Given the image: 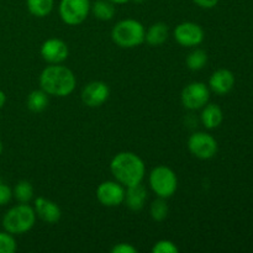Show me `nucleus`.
<instances>
[{"instance_id":"nucleus-20","label":"nucleus","mask_w":253,"mask_h":253,"mask_svg":"<svg viewBox=\"0 0 253 253\" xmlns=\"http://www.w3.org/2000/svg\"><path fill=\"white\" fill-rule=\"evenodd\" d=\"M27 10L36 17H46L52 12L54 0H26Z\"/></svg>"},{"instance_id":"nucleus-5","label":"nucleus","mask_w":253,"mask_h":253,"mask_svg":"<svg viewBox=\"0 0 253 253\" xmlns=\"http://www.w3.org/2000/svg\"><path fill=\"white\" fill-rule=\"evenodd\" d=\"M148 184L158 198L169 199L178 189V177L172 168L161 165L151 170Z\"/></svg>"},{"instance_id":"nucleus-18","label":"nucleus","mask_w":253,"mask_h":253,"mask_svg":"<svg viewBox=\"0 0 253 253\" xmlns=\"http://www.w3.org/2000/svg\"><path fill=\"white\" fill-rule=\"evenodd\" d=\"M49 104V95L44 90L40 89H35L31 93L27 95L26 99V106L30 111L35 114L42 113L47 109Z\"/></svg>"},{"instance_id":"nucleus-9","label":"nucleus","mask_w":253,"mask_h":253,"mask_svg":"<svg viewBox=\"0 0 253 253\" xmlns=\"http://www.w3.org/2000/svg\"><path fill=\"white\" fill-rule=\"evenodd\" d=\"M173 37L178 44L188 48H194L203 43L205 32L199 24L193 21H184L177 25L173 31Z\"/></svg>"},{"instance_id":"nucleus-4","label":"nucleus","mask_w":253,"mask_h":253,"mask_svg":"<svg viewBox=\"0 0 253 253\" xmlns=\"http://www.w3.org/2000/svg\"><path fill=\"white\" fill-rule=\"evenodd\" d=\"M146 29L138 20L124 19L111 30V39L121 48H135L145 42Z\"/></svg>"},{"instance_id":"nucleus-7","label":"nucleus","mask_w":253,"mask_h":253,"mask_svg":"<svg viewBox=\"0 0 253 253\" xmlns=\"http://www.w3.org/2000/svg\"><path fill=\"white\" fill-rule=\"evenodd\" d=\"M217 148V141L208 132L198 131L188 138V150L198 160H211L216 156Z\"/></svg>"},{"instance_id":"nucleus-27","label":"nucleus","mask_w":253,"mask_h":253,"mask_svg":"<svg viewBox=\"0 0 253 253\" xmlns=\"http://www.w3.org/2000/svg\"><path fill=\"white\" fill-rule=\"evenodd\" d=\"M111 253H137V249L127 242H120L111 249Z\"/></svg>"},{"instance_id":"nucleus-25","label":"nucleus","mask_w":253,"mask_h":253,"mask_svg":"<svg viewBox=\"0 0 253 253\" xmlns=\"http://www.w3.org/2000/svg\"><path fill=\"white\" fill-rule=\"evenodd\" d=\"M153 253H178L179 249L170 240H160L152 247Z\"/></svg>"},{"instance_id":"nucleus-19","label":"nucleus","mask_w":253,"mask_h":253,"mask_svg":"<svg viewBox=\"0 0 253 253\" xmlns=\"http://www.w3.org/2000/svg\"><path fill=\"white\" fill-rule=\"evenodd\" d=\"M90 11L100 21H110L116 14L115 4L109 0H96L90 6Z\"/></svg>"},{"instance_id":"nucleus-13","label":"nucleus","mask_w":253,"mask_h":253,"mask_svg":"<svg viewBox=\"0 0 253 253\" xmlns=\"http://www.w3.org/2000/svg\"><path fill=\"white\" fill-rule=\"evenodd\" d=\"M34 210L36 216L44 224L54 225L61 220L62 210L57 203L47 199L44 197H39L34 202Z\"/></svg>"},{"instance_id":"nucleus-21","label":"nucleus","mask_w":253,"mask_h":253,"mask_svg":"<svg viewBox=\"0 0 253 253\" xmlns=\"http://www.w3.org/2000/svg\"><path fill=\"white\" fill-rule=\"evenodd\" d=\"M208 63V53L202 48H198L194 47L193 51L189 52V54L187 56L185 59V64H187L188 68L193 72L202 71Z\"/></svg>"},{"instance_id":"nucleus-32","label":"nucleus","mask_w":253,"mask_h":253,"mask_svg":"<svg viewBox=\"0 0 253 253\" xmlns=\"http://www.w3.org/2000/svg\"><path fill=\"white\" fill-rule=\"evenodd\" d=\"M133 1H135V2H138V4H141V2L146 1V0H133Z\"/></svg>"},{"instance_id":"nucleus-6","label":"nucleus","mask_w":253,"mask_h":253,"mask_svg":"<svg viewBox=\"0 0 253 253\" xmlns=\"http://www.w3.org/2000/svg\"><path fill=\"white\" fill-rule=\"evenodd\" d=\"M90 0H61L58 11L62 21L69 26L84 22L90 12Z\"/></svg>"},{"instance_id":"nucleus-23","label":"nucleus","mask_w":253,"mask_h":253,"mask_svg":"<svg viewBox=\"0 0 253 253\" xmlns=\"http://www.w3.org/2000/svg\"><path fill=\"white\" fill-rule=\"evenodd\" d=\"M168 214H169V208H168L167 199L157 197V199H155L151 203L150 215L153 221L162 222L163 220L167 219Z\"/></svg>"},{"instance_id":"nucleus-26","label":"nucleus","mask_w":253,"mask_h":253,"mask_svg":"<svg viewBox=\"0 0 253 253\" xmlns=\"http://www.w3.org/2000/svg\"><path fill=\"white\" fill-rule=\"evenodd\" d=\"M12 199V189L5 183L0 182V207H5Z\"/></svg>"},{"instance_id":"nucleus-14","label":"nucleus","mask_w":253,"mask_h":253,"mask_svg":"<svg viewBox=\"0 0 253 253\" xmlns=\"http://www.w3.org/2000/svg\"><path fill=\"white\" fill-rule=\"evenodd\" d=\"M235 85V76L230 69L221 68L215 71L209 79L210 91L217 95H225L230 93Z\"/></svg>"},{"instance_id":"nucleus-16","label":"nucleus","mask_w":253,"mask_h":253,"mask_svg":"<svg viewBox=\"0 0 253 253\" xmlns=\"http://www.w3.org/2000/svg\"><path fill=\"white\" fill-rule=\"evenodd\" d=\"M224 120V113L221 108L216 104H209L203 106L202 113H200V121L208 130H214L219 127Z\"/></svg>"},{"instance_id":"nucleus-30","label":"nucleus","mask_w":253,"mask_h":253,"mask_svg":"<svg viewBox=\"0 0 253 253\" xmlns=\"http://www.w3.org/2000/svg\"><path fill=\"white\" fill-rule=\"evenodd\" d=\"M109 1L114 2L115 5H121V4H126V2L130 1V0H109Z\"/></svg>"},{"instance_id":"nucleus-1","label":"nucleus","mask_w":253,"mask_h":253,"mask_svg":"<svg viewBox=\"0 0 253 253\" xmlns=\"http://www.w3.org/2000/svg\"><path fill=\"white\" fill-rule=\"evenodd\" d=\"M110 172L114 179L125 188L141 184L146 175V165L142 158L135 152L124 151L113 157Z\"/></svg>"},{"instance_id":"nucleus-2","label":"nucleus","mask_w":253,"mask_h":253,"mask_svg":"<svg viewBox=\"0 0 253 253\" xmlns=\"http://www.w3.org/2000/svg\"><path fill=\"white\" fill-rule=\"evenodd\" d=\"M40 88L49 96L66 98L77 86L76 74L63 64H49L41 72L39 78Z\"/></svg>"},{"instance_id":"nucleus-17","label":"nucleus","mask_w":253,"mask_h":253,"mask_svg":"<svg viewBox=\"0 0 253 253\" xmlns=\"http://www.w3.org/2000/svg\"><path fill=\"white\" fill-rule=\"evenodd\" d=\"M169 37V29L166 22L158 21L151 25L146 30L145 42L151 47H160L165 43Z\"/></svg>"},{"instance_id":"nucleus-12","label":"nucleus","mask_w":253,"mask_h":253,"mask_svg":"<svg viewBox=\"0 0 253 253\" xmlns=\"http://www.w3.org/2000/svg\"><path fill=\"white\" fill-rule=\"evenodd\" d=\"M41 57L48 64H61L68 58L69 47L63 40L51 37L41 44Z\"/></svg>"},{"instance_id":"nucleus-11","label":"nucleus","mask_w":253,"mask_h":253,"mask_svg":"<svg viewBox=\"0 0 253 253\" xmlns=\"http://www.w3.org/2000/svg\"><path fill=\"white\" fill-rule=\"evenodd\" d=\"M110 96V88L105 82L93 81L82 89V103L88 108H99L108 101Z\"/></svg>"},{"instance_id":"nucleus-29","label":"nucleus","mask_w":253,"mask_h":253,"mask_svg":"<svg viewBox=\"0 0 253 253\" xmlns=\"http://www.w3.org/2000/svg\"><path fill=\"white\" fill-rule=\"evenodd\" d=\"M6 94L4 93L2 90H0V109H2L5 106V104H6Z\"/></svg>"},{"instance_id":"nucleus-31","label":"nucleus","mask_w":253,"mask_h":253,"mask_svg":"<svg viewBox=\"0 0 253 253\" xmlns=\"http://www.w3.org/2000/svg\"><path fill=\"white\" fill-rule=\"evenodd\" d=\"M1 153H2V142L1 140H0V156H1Z\"/></svg>"},{"instance_id":"nucleus-15","label":"nucleus","mask_w":253,"mask_h":253,"mask_svg":"<svg viewBox=\"0 0 253 253\" xmlns=\"http://www.w3.org/2000/svg\"><path fill=\"white\" fill-rule=\"evenodd\" d=\"M146 200H147V190L143 187L142 183L126 188L124 204H126V207L130 210H132V211L142 210L146 204Z\"/></svg>"},{"instance_id":"nucleus-8","label":"nucleus","mask_w":253,"mask_h":253,"mask_svg":"<svg viewBox=\"0 0 253 253\" xmlns=\"http://www.w3.org/2000/svg\"><path fill=\"white\" fill-rule=\"evenodd\" d=\"M210 89L203 82H192L183 88L180 94L182 105L188 110H200L209 103Z\"/></svg>"},{"instance_id":"nucleus-10","label":"nucleus","mask_w":253,"mask_h":253,"mask_svg":"<svg viewBox=\"0 0 253 253\" xmlns=\"http://www.w3.org/2000/svg\"><path fill=\"white\" fill-rule=\"evenodd\" d=\"M126 188L119 182L114 180H105L100 183L96 188V199L103 207L118 208L124 204L125 200Z\"/></svg>"},{"instance_id":"nucleus-24","label":"nucleus","mask_w":253,"mask_h":253,"mask_svg":"<svg viewBox=\"0 0 253 253\" xmlns=\"http://www.w3.org/2000/svg\"><path fill=\"white\" fill-rule=\"evenodd\" d=\"M17 249L14 235L7 231H0V253H14Z\"/></svg>"},{"instance_id":"nucleus-22","label":"nucleus","mask_w":253,"mask_h":253,"mask_svg":"<svg viewBox=\"0 0 253 253\" xmlns=\"http://www.w3.org/2000/svg\"><path fill=\"white\" fill-rule=\"evenodd\" d=\"M35 190L29 180H20L12 189V198L17 203H30L34 199Z\"/></svg>"},{"instance_id":"nucleus-28","label":"nucleus","mask_w":253,"mask_h":253,"mask_svg":"<svg viewBox=\"0 0 253 253\" xmlns=\"http://www.w3.org/2000/svg\"><path fill=\"white\" fill-rule=\"evenodd\" d=\"M193 2L202 9H212L216 6L219 0H193Z\"/></svg>"},{"instance_id":"nucleus-3","label":"nucleus","mask_w":253,"mask_h":253,"mask_svg":"<svg viewBox=\"0 0 253 253\" xmlns=\"http://www.w3.org/2000/svg\"><path fill=\"white\" fill-rule=\"evenodd\" d=\"M36 212L29 203H19L10 208L1 220L5 231L11 235H24L29 232L36 224Z\"/></svg>"}]
</instances>
